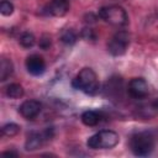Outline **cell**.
I'll return each instance as SVG.
<instances>
[{
    "mask_svg": "<svg viewBox=\"0 0 158 158\" xmlns=\"http://www.w3.org/2000/svg\"><path fill=\"white\" fill-rule=\"evenodd\" d=\"M69 11V2L67 0H52L46 6V12L54 17H63Z\"/></svg>",
    "mask_w": 158,
    "mask_h": 158,
    "instance_id": "9c48e42d",
    "label": "cell"
},
{
    "mask_svg": "<svg viewBox=\"0 0 158 158\" xmlns=\"http://www.w3.org/2000/svg\"><path fill=\"white\" fill-rule=\"evenodd\" d=\"M72 86L88 95H95L99 91V80L91 68H83L72 80Z\"/></svg>",
    "mask_w": 158,
    "mask_h": 158,
    "instance_id": "6da1fadb",
    "label": "cell"
},
{
    "mask_svg": "<svg viewBox=\"0 0 158 158\" xmlns=\"http://www.w3.org/2000/svg\"><path fill=\"white\" fill-rule=\"evenodd\" d=\"M128 94L133 99H144L149 94L148 83L143 78H133L128 83Z\"/></svg>",
    "mask_w": 158,
    "mask_h": 158,
    "instance_id": "8992f818",
    "label": "cell"
},
{
    "mask_svg": "<svg viewBox=\"0 0 158 158\" xmlns=\"http://www.w3.org/2000/svg\"><path fill=\"white\" fill-rule=\"evenodd\" d=\"M43 141H46L43 133H38V132H32L27 139H26V143H25V148L27 151H35L37 148H40L43 143Z\"/></svg>",
    "mask_w": 158,
    "mask_h": 158,
    "instance_id": "30bf717a",
    "label": "cell"
},
{
    "mask_svg": "<svg viewBox=\"0 0 158 158\" xmlns=\"http://www.w3.org/2000/svg\"><path fill=\"white\" fill-rule=\"evenodd\" d=\"M2 156L5 157H17L19 154L16 152H12V151H7V152H2Z\"/></svg>",
    "mask_w": 158,
    "mask_h": 158,
    "instance_id": "ffe728a7",
    "label": "cell"
},
{
    "mask_svg": "<svg viewBox=\"0 0 158 158\" xmlns=\"http://www.w3.org/2000/svg\"><path fill=\"white\" fill-rule=\"evenodd\" d=\"M120 141L116 132L110 130H102L88 138L86 146L91 149H110L114 148Z\"/></svg>",
    "mask_w": 158,
    "mask_h": 158,
    "instance_id": "3957f363",
    "label": "cell"
},
{
    "mask_svg": "<svg viewBox=\"0 0 158 158\" xmlns=\"http://www.w3.org/2000/svg\"><path fill=\"white\" fill-rule=\"evenodd\" d=\"M80 118H81V122L85 126L93 127V126H96L100 122V114L98 111H94V110H86L81 114Z\"/></svg>",
    "mask_w": 158,
    "mask_h": 158,
    "instance_id": "8fae6325",
    "label": "cell"
},
{
    "mask_svg": "<svg viewBox=\"0 0 158 158\" xmlns=\"http://www.w3.org/2000/svg\"><path fill=\"white\" fill-rule=\"evenodd\" d=\"M6 95L10 99H20L23 95V88L17 83L9 84L6 86Z\"/></svg>",
    "mask_w": 158,
    "mask_h": 158,
    "instance_id": "4fadbf2b",
    "label": "cell"
},
{
    "mask_svg": "<svg viewBox=\"0 0 158 158\" xmlns=\"http://www.w3.org/2000/svg\"><path fill=\"white\" fill-rule=\"evenodd\" d=\"M130 44V36L126 31H118L116 32L111 40L107 43V51L111 56L118 57L125 54L127 47Z\"/></svg>",
    "mask_w": 158,
    "mask_h": 158,
    "instance_id": "5b68a950",
    "label": "cell"
},
{
    "mask_svg": "<svg viewBox=\"0 0 158 158\" xmlns=\"http://www.w3.org/2000/svg\"><path fill=\"white\" fill-rule=\"evenodd\" d=\"M80 36H81V38H83V40H85V41H94V40L96 38V36H95L94 31H93L91 28H89V27L83 28V30H81V32H80Z\"/></svg>",
    "mask_w": 158,
    "mask_h": 158,
    "instance_id": "ac0fdd59",
    "label": "cell"
},
{
    "mask_svg": "<svg viewBox=\"0 0 158 158\" xmlns=\"http://www.w3.org/2000/svg\"><path fill=\"white\" fill-rule=\"evenodd\" d=\"M52 44V41H51V37L47 36V35H43L41 38H40V42H38V46L42 48V49H48Z\"/></svg>",
    "mask_w": 158,
    "mask_h": 158,
    "instance_id": "d6986e66",
    "label": "cell"
},
{
    "mask_svg": "<svg viewBox=\"0 0 158 158\" xmlns=\"http://www.w3.org/2000/svg\"><path fill=\"white\" fill-rule=\"evenodd\" d=\"M26 69L30 74H32L35 77H40L46 70V63L41 56L31 54L26 59Z\"/></svg>",
    "mask_w": 158,
    "mask_h": 158,
    "instance_id": "52a82bcc",
    "label": "cell"
},
{
    "mask_svg": "<svg viewBox=\"0 0 158 158\" xmlns=\"http://www.w3.org/2000/svg\"><path fill=\"white\" fill-rule=\"evenodd\" d=\"M77 40H78V36H77V33L73 31V30H65L63 33H62V36H60V41L63 42V43H65V44H74L75 42H77Z\"/></svg>",
    "mask_w": 158,
    "mask_h": 158,
    "instance_id": "9a60e30c",
    "label": "cell"
},
{
    "mask_svg": "<svg viewBox=\"0 0 158 158\" xmlns=\"http://www.w3.org/2000/svg\"><path fill=\"white\" fill-rule=\"evenodd\" d=\"M14 70V65L11 63V60H9L7 58H1L0 60V80L4 81L6 80Z\"/></svg>",
    "mask_w": 158,
    "mask_h": 158,
    "instance_id": "7c38bea8",
    "label": "cell"
},
{
    "mask_svg": "<svg viewBox=\"0 0 158 158\" xmlns=\"http://www.w3.org/2000/svg\"><path fill=\"white\" fill-rule=\"evenodd\" d=\"M19 132H20V126L16 125V123H14V122H10V123L4 125L2 128H1V133L4 136H7V137H14Z\"/></svg>",
    "mask_w": 158,
    "mask_h": 158,
    "instance_id": "5bb4252c",
    "label": "cell"
},
{
    "mask_svg": "<svg viewBox=\"0 0 158 158\" xmlns=\"http://www.w3.org/2000/svg\"><path fill=\"white\" fill-rule=\"evenodd\" d=\"M36 42V38L32 33L30 32H25L21 35L20 37V44L23 47V48H31Z\"/></svg>",
    "mask_w": 158,
    "mask_h": 158,
    "instance_id": "2e32d148",
    "label": "cell"
},
{
    "mask_svg": "<svg viewBox=\"0 0 158 158\" xmlns=\"http://www.w3.org/2000/svg\"><path fill=\"white\" fill-rule=\"evenodd\" d=\"M99 17L105 22L117 27H122L128 22V16L126 14V10L118 5H109L101 7L99 10Z\"/></svg>",
    "mask_w": 158,
    "mask_h": 158,
    "instance_id": "277c9868",
    "label": "cell"
},
{
    "mask_svg": "<svg viewBox=\"0 0 158 158\" xmlns=\"http://www.w3.org/2000/svg\"><path fill=\"white\" fill-rule=\"evenodd\" d=\"M130 149L137 157L149 156L154 148V139L149 132H138L130 138Z\"/></svg>",
    "mask_w": 158,
    "mask_h": 158,
    "instance_id": "7a4b0ae2",
    "label": "cell"
},
{
    "mask_svg": "<svg viewBox=\"0 0 158 158\" xmlns=\"http://www.w3.org/2000/svg\"><path fill=\"white\" fill-rule=\"evenodd\" d=\"M0 12L4 16H10L14 12V5L7 0H2L0 4Z\"/></svg>",
    "mask_w": 158,
    "mask_h": 158,
    "instance_id": "e0dca14e",
    "label": "cell"
},
{
    "mask_svg": "<svg viewBox=\"0 0 158 158\" xmlns=\"http://www.w3.org/2000/svg\"><path fill=\"white\" fill-rule=\"evenodd\" d=\"M19 111L22 117L32 120L41 112V102L37 100H26L20 105Z\"/></svg>",
    "mask_w": 158,
    "mask_h": 158,
    "instance_id": "ba28073f",
    "label": "cell"
}]
</instances>
